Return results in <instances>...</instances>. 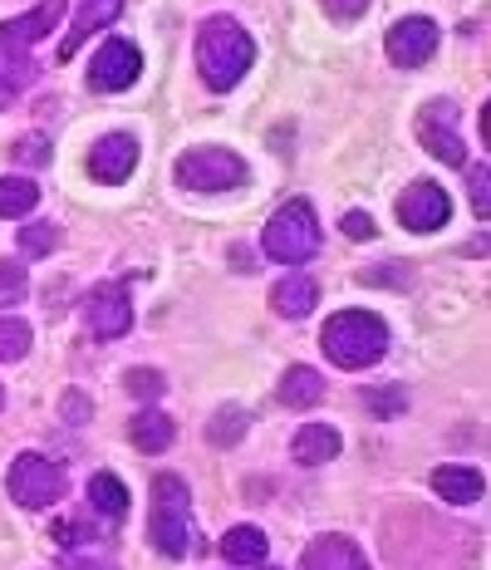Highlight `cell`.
<instances>
[{"label":"cell","instance_id":"obj_1","mask_svg":"<svg viewBox=\"0 0 491 570\" xmlns=\"http://www.w3.org/2000/svg\"><path fill=\"white\" fill-rule=\"evenodd\" d=\"M251 59H256V45H251V35L236 26L232 16H212L207 26L197 30V69H202V85L207 89L222 94V89L242 85Z\"/></svg>","mask_w":491,"mask_h":570},{"label":"cell","instance_id":"obj_2","mask_svg":"<svg viewBox=\"0 0 491 570\" xmlns=\"http://www.w3.org/2000/svg\"><path fill=\"white\" fill-rule=\"evenodd\" d=\"M320 344H325L330 364H340V370H369L389 354V325L369 311H340L330 315Z\"/></svg>","mask_w":491,"mask_h":570},{"label":"cell","instance_id":"obj_3","mask_svg":"<svg viewBox=\"0 0 491 570\" xmlns=\"http://www.w3.org/2000/svg\"><path fill=\"white\" fill-rule=\"evenodd\" d=\"M148 537L163 556H187L192 551V492L177 472H163L153 478V521H148Z\"/></svg>","mask_w":491,"mask_h":570},{"label":"cell","instance_id":"obj_4","mask_svg":"<svg viewBox=\"0 0 491 570\" xmlns=\"http://www.w3.org/2000/svg\"><path fill=\"white\" fill-rule=\"evenodd\" d=\"M266 256L271 261H285V266H295V261H310L320 252V227H315V212H310V202H285L281 212L266 222Z\"/></svg>","mask_w":491,"mask_h":570},{"label":"cell","instance_id":"obj_5","mask_svg":"<svg viewBox=\"0 0 491 570\" xmlns=\"http://www.w3.org/2000/svg\"><path fill=\"white\" fill-rule=\"evenodd\" d=\"M246 183V163L232 148H192L177 158V187L187 193H232Z\"/></svg>","mask_w":491,"mask_h":570},{"label":"cell","instance_id":"obj_6","mask_svg":"<svg viewBox=\"0 0 491 570\" xmlns=\"http://www.w3.org/2000/svg\"><path fill=\"white\" fill-rule=\"evenodd\" d=\"M6 487L20 507L45 512V507H55L59 497H65V472H59V462H50L45 453H20L16 462H10Z\"/></svg>","mask_w":491,"mask_h":570},{"label":"cell","instance_id":"obj_7","mask_svg":"<svg viewBox=\"0 0 491 570\" xmlns=\"http://www.w3.org/2000/svg\"><path fill=\"white\" fill-rule=\"evenodd\" d=\"M65 6H69V0H40V6L26 10V16L6 20V26H0V59H26L35 45H40L45 35L59 26Z\"/></svg>","mask_w":491,"mask_h":570},{"label":"cell","instance_id":"obj_8","mask_svg":"<svg viewBox=\"0 0 491 570\" xmlns=\"http://www.w3.org/2000/svg\"><path fill=\"white\" fill-rule=\"evenodd\" d=\"M458 104L452 99H433L423 109V118H418V134H423L428 142V153L433 158H442L448 168H467V142L458 138Z\"/></svg>","mask_w":491,"mask_h":570},{"label":"cell","instance_id":"obj_9","mask_svg":"<svg viewBox=\"0 0 491 570\" xmlns=\"http://www.w3.org/2000/svg\"><path fill=\"white\" fill-rule=\"evenodd\" d=\"M84 320L99 340H124L128 325H134V305H128V291L114 281H99L89 295H84Z\"/></svg>","mask_w":491,"mask_h":570},{"label":"cell","instance_id":"obj_10","mask_svg":"<svg viewBox=\"0 0 491 570\" xmlns=\"http://www.w3.org/2000/svg\"><path fill=\"white\" fill-rule=\"evenodd\" d=\"M138 69H143V55L134 50V45H128V40H109L99 55H94V65H89V89L94 94H124L138 79Z\"/></svg>","mask_w":491,"mask_h":570},{"label":"cell","instance_id":"obj_11","mask_svg":"<svg viewBox=\"0 0 491 570\" xmlns=\"http://www.w3.org/2000/svg\"><path fill=\"white\" fill-rule=\"evenodd\" d=\"M448 217H452V202L448 193H442L438 183H413V187H403V197H399V222L409 232H438V227H448Z\"/></svg>","mask_w":491,"mask_h":570},{"label":"cell","instance_id":"obj_12","mask_svg":"<svg viewBox=\"0 0 491 570\" xmlns=\"http://www.w3.org/2000/svg\"><path fill=\"white\" fill-rule=\"evenodd\" d=\"M438 50V26L428 16H409V20H399V26L389 30V59L399 69H418V65H428Z\"/></svg>","mask_w":491,"mask_h":570},{"label":"cell","instance_id":"obj_13","mask_svg":"<svg viewBox=\"0 0 491 570\" xmlns=\"http://www.w3.org/2000/svg\"><path fill=\"white\" fill-rule=\"evenodd\" d=\"M134 168H138V138L134 134H109L89 148V173L99 177V183L118 187L134 177Z\"/></svg>","mask_w":491,"mask_h":570},{"label":"cell","instance_id":"obj_14","mask_svg":"<svg viewBox=\"0 0 491 570\" xmlns=\"http://www.w3.org/2000/svg\"><path fill=\"white\" fill-rule=\"evenodd\" d=\"M118 10H124V0H84L79 16H75V26H69L65 40H59V59H75V50H84V40H89L94 30L114 26Z\"/></svg>","mask_w":491,"mask_h":570},{"label":"cell","instance_id":"obj_15","mask_svg":"<svg viewBox=\"0 0 491 570\" xmlns=\"http://www.w3.org/2000/svg\"><path fill=\"white\" fill-rule=\"evenodd\" d=\"M301 570H369V561L350 537H320L301 556Z\"/></svg>","mask_w":491,"mask_h":570},{"label":"cell","instance_id":"obj_16","mask_svg":"<svg viewBox=\"0 0 491 570\" xmlns=\"http://www.w3.org/2000/svg\"><path fill=\"white\" fill-rule=\"evenodd\" d=\"M433 492L442 497V502H452V507H472V502H482V492H487V482H482V472L477 468H438L433 472Z\"/></svg>","mask_w":491,"mask_h":570},{"label":"cell","instance_id":"obj_17","mask_svg":"<svg viewBox=\"0 0 491 570\" xmlns=\"http://www.w3.org/2000/svg\"><path fill=\"white\" fill-rule=\"evenodd\" d=\"M340 433H334L330 423H305L301 433H295V443H291V453L301 468H320V462H334L340 458Z\"/></svg>","mask_w":491,"mask_h":570},{"label":"cell","instance_id":"obj_18","mask_svg":"<svg viewBox=\"0 0 491 570\" xmlns=\"http://www.w3.org/2000/svg\"><path fill=\"white\" fill-rule=\"evenodd\" d=\"M271 305H275V315L281 320H301V315H310L320 305V285L310 276H285L271 291Z\"/></svg>","mask_w":491,"mask_h":570},{"label":"cell","instance_id":"obj_19","mask_svg":"<svg viewBox=\"0 0 491 570\" xmlns=\"http://www.w3.org/2000/svg\"><path fill=\"white\" fill-rule=\"evenodd\" d=\"M128 438H134L138 453H167V448H173V438H177V428H173V419H167V413L143 409L138 419L128 423Z\"/></svg>","mask_w":491,"mask_h":570},{"label":"cell","instance_id":"obj_20","mask_svg":"<svg viewBox=\"0 0 491 570\" xmlns=\"http://www.w3.org/2000/svg\"><path fill=\"white\" fill-rule=\"evenodd\" d=\"M320 399H325V379L310 370V364L285 370V379H281V403L285 409H315Z\"/></svg>","mask_w":491,"mask_h":570},{"label":"cell","instance_id":"obj_21","mask_svg":"<svg viewBox=\"0 0 491 570\" xmlns=\"http://www.w3.org/2000/svg\"><path fill=\"white\" fill-rule=\"evenodd\" d=\"M222 556L232 566H261L266 561V531L261 527H232L222 537Z\"/></svg>","mask_w":491,"mask_h":570},{"label":"cell","instance_id":"obj_22","mask_svg":"<svg viewBox=\"0 0 491 570\" xmlns=\"http://www.w3.org/2000/svg\"><path fill=\"white\" fill-rule=\"evenodd\" d=\"M89 502H94V512H104V517H124L128 512V487L114 478V472H99V478L89 482Z\"/></svg>","mask_w":491,"mask_h":570},{"label":"cell","instance_id":"obj_23","mask_svg":"<svg viewBox=\"0 0 491 570\" xmlns=\"http://www.w3.org/2000/svg\"><path fill=\"white\" fill-rule=\"evenodd\" d=\"M40 202V187L30 177H0V217H26Z\"/></svg>","mask_w":491,"mask_h":570},{"label":"cell","instance_id":"obj_24","mask_svg":"<svg viewBox=\"0 0 491 570\" xmlns=\"http://www.w3.org/2000/svg\"><path fill=\"white\" fill-rule=\"evenodd\" d=\"M246 409H217L212 413V423H207V438H212V448H236L246 438Z\"/></svg>","mask_w":491,"mask_h":570},{"label":"cell","instance_id":"obj_25","mask_svg":"<svg viewBox=\"0 0 491 570\" xmlns=\"http://www.w3.org/2000/svg\"><path fill=\"white\" fill-rule=\"evenodd\" d=\"M30 79H35V65H30V59H10V65L0 69V109H10V104H16L20 94L30 89Z\"/></svg>","mask_w":491,"mask_h":570},{"label":"cell","instance_id":"obj_26","mask_svg":"<svg viewBox=\"0 0 491 570\" xmlns=\"http://www.w3.org/2000/svg\"><path fill=\"white\" fill-rule=\"evenodd\" d=\"M59 246V222H30V227H20V252L26 256H50Z\"/></svg>","mask_w":491,"mask_h":570},{"label":"cell","instance_id":"obj_27","mask_svg":"<svg viewBox=\"0 0 491 570\" xmlns=\"http://www.w3.org/2000/svg\"><path fill=\"white\" fill-rule=\"evenodd\" d=\"M30 354V325L26 320H0V360L20 364Z\"/></svg>","mask_w":491,"mask_h":570},{"label":"cell","instance_id":"obj_28","mask_svg":"<svg viewBox=\"0 0 491 570\" xmlns=\"http://www.w3.org/2000/svg\"><path fill=\"white\" fill-rule=\"evenodd\" d=\"M30 291V276L20 261H0V305H20Z\"/></svg>","mask_w":491,"mask_h":570},{"label":"cell","instance_id":"obj_29","mask_svg":"<svg viewBox=\"0 0 491 570\" xmlns=\"http://www.w3.org/2000/svg\"><path fill=\"white\" fill-rule=\"evenodd\" d=\"M10 158H16L20 168H45V163L55 158V153H50V138H45V134H26V138H16Z\"/></svg>","mask_w":491,"mask_h":570},{"label":"cell","instance_id":"obj_30","mask_svg":"<svg viewBox=\"0 0 491 570\" xmlns=\"http://www.w3.org/2000/svg\"><path fill=\"white\" fill-rule=\"evenodd\" d=\"M124 389H128L134 399H143V403H153V399H163L167 379H163L158 370H128V374H124Z\"/></svg>","mask_w":491,"mask_h":570},{"label":"cell","instance_id":"obj_31","mask_svg":"<svg viewBox=\"0 0 491 570\" xmlns=\"http://www.w3.org/2000/svg\"><path fill=\"white\" fill-rule=\"evenodd\" d=\"M364 403H369V413L389 419V413H403V409H409V394H403V389H364Z\"/></svg>","mask_w":491,"mask_h":570},{"label":"cell","instance_id":"obj_32","mask_svg":"<svg viewBox=\"0 0 491 570\" xmlns=\"http://www.w3.org/2000/svg\"><path fill=\"white\" fill-rule=\"evenodd\" d=\"M467 183H472V207H477V217H491V168H487V163H477Z\"/></svg>","mask_w":491,"mask_h":570},{"label":"cell","instance_id":"obj_33","mask_svg":"<svg viewBox=\"0 0 491 570\" xmlns=\"http://www.w3.org/2000/svg\"><path fill=\"white\" fill-rule=\"evenodd\" d=\"M340 227H344V236H354V242H374V232H379L369 212H344Z\"/></svg>","mask_w":491,"mask_h":570},{"label":"cell","instance_id":"obj_34","mask_svg":"<svg viewBox=\"0 0 491 570\" xmlns=\"http://www.w3.org/2000/svg\"><path fill=\"white\" fill-rule=\"evenodd\" d=\"M59 413H65V423H89L94 403L84 399V394H65V403H59Z\"/></svg>","mask_w":491,"mask_h":570},{"label":"cell","instance_id":"obj_35","mask_svg":"<svg viewBox=\"0 0 491 570\" xmlns=\"http://www.w3.org/2000/svg\"><path fill=\"white\" fill-rule=\"evenodd\" d=\"M325 10L334 20H354V16H364L369 10V0H325Z\"/></svg>","mask_w":491,"mask_h":570},{"label":"cell","instance_id":"obj_36","mask_svg":"<svg viewBox=\"0 0 491 570\" xmlns=\"http://www.w3.org/2000/svg\"><path fill=\"white\" fill-rule=\"evenodd\" d=\"M65 570H114V566H99V561H89V556L69 551V556H65Z\"/></svg>","mask_w":491,"mask_h":570},{"label":"cell","instance_id":"obj_37","mask_svg":"<svg viewBox=\"0 0 491 570\" xmlns=\"http://www.w3.org/2000/svg\"><path fill=\"white\" fill-rule=\"evenodd\" d=\"M232 261H236V271H256V266H251V252H242V246L232 252Z\"/></svg>","mask_w":491,"mask_h":570},{"label":"cell","instance_id":"obj_38","mask_svg":"<svg viewBox=\"0 0 491 570\" xmlns=\"http://www.w3.org/2000/svg\"><path fill=\"white\" fill-rule=\"evenodd\" d=\"M0 403H6V389H0Z\"/></svg>","mask_w":491,"mask_h":570}]
</instances>
